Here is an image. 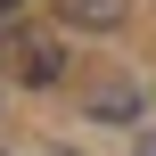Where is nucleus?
Returning <instances> with one entry per match:
<instances>
[{"label":"nucleus","mask_w":156,"mask_h":156,"mask_svg":"<svg viewBox=\"0 0 156 156\" xmlns=\"http://www.w3.org/2000/svg\"><path fill=\"white\" fill-rule=\"evenodd\" d=\"M0 8H16V0H0Z\"/></svg>","instance_id":"4"},{"label":"nucleus","mask_w":156,"mask_h":156,"mask_svg":"<svg viewBox=\"0 0 156 156\" xmlns=\"http://www.w3.org/2000/svg\"><path fill=\"white\" fill-rule=\"evenodd\" d=\"M132 107H140V90H123V82L90 90V115H107V123H115V115H132Z\"/></svg>","instance_id":"2"},{"label":"nucleus","mask_w":156,"mask_h":156,"mask_svg":"<svg viewBox=\"0 0 156 156\" xmlns=\"http://www.w3.org/2000/svg\"><path fill=\"white\" fill-rule=\"evenodd\" d=\"M0 58H8V74L16 82H33V90H49V82H66V49H58V33H8L0 41Z\"/></svg>","instance_id":"1"},{"label":"nucleus","mask_w":156,"mask_h":156,"mask_svg":"<svg viewBox=\"0 0 156 156\" xmlns=\"http://www.w3.org/2000/svg\"><path fill=\"white\" fill-rule=\"evenodd\" d=\"M66 16H82V25H123V0H66Z\"/></svg>","instance_id":"3"}]
</instances>
